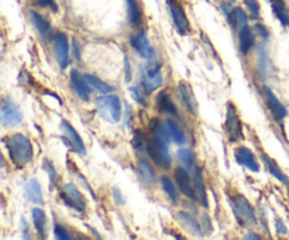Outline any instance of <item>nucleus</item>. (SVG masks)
I'll list each match as a JSON object with an SVG mask.
<instances>
[{
	"label": "nucleus",
	"mask_w": 289,
	"mask_h": 240,
	"mask_svg": "<svg viewBox=\"0 0 289 240\" xmlns=\"http://www.w3.org/2000/svg\"><path fill=\"white\" fill-rule=\"evenodd\" d=\"M272 7H285V2L283 0H270Z\"/></svg>",
	"instance_id": "obj_44"
},
{
	"label": "nucleus",
	"mask_w": 289,
	"mask_h": 240,
	"mask_svg": "<svg viewBox=\"0 0 289 240\" xmlns=\"http://www.w3.org/2000/svg\"><path fill=\"white\" fill-rule=\"evenodd\" d=\"M178 93H179V99L183 103V106L187 108L188 112H191L192 114H198V102L195 99V93H193L192 88L185 84V82H181L178 85Z\"/></svg>",
	"instance_id": "obj_16"
},
{
	"label": "nucleus",
	"mask_w": 289,
	"mask_h": 240,
	"mask_svg": "<svg viewBox=\"0 0 289 240\" xmlns=\"http://www.w3.org/2000/svg\"><path fill=\"white\" fill-rule=\"evenodd\" d=\"M178 217L183 226H187L188 230H191L192 233L198 234V236H202V229H200V225L196 222V219L191 215H188L187 212H178Z\"/></svg>",
	"instance_id": "obj_28"
},
{
	"label": "nucleus",
	"mask_w": 289,
	"mask_h": 240,
	"mask_svg": "<svg viewBox=\"0 0 289 240\" xmlns=\"http://www.w3.org/2000/svg\"><path fill=\"white\" fill-rule=\"evenodd\" d=\"M146 151H147L148 157H150L157 166L161 167V168L168 170L171 167L170 151L158 147L157 144L154 143L153 140H151V142H147V149H146Z\"/></svg>",
	"instance_id": "obj_9"
},
{
	"label": "nucleus",
	"mask_w": 289,
	"mask_h": 240,
	"mask_svg": "<svg viewBox=\"0 0 289 240\" xmlns=\"http://www.w3.org/2000/svg\"><path fill=\"white\" fill-rule=\"evenodd\" d=\"M30 22L31 24L34 26V29L38 31V34L44 38V41H48L51 40V35H52V29H51V24L50 22L47 20L44 16H41L40 13L37 12H30Z\"/></svg>",
	"instance_id": "obj_17"
},
{
	"label": "nucleus",
	"mask_w": 289,
	"mask_h": 240,
	"mask_svg": "<svg viewBox=\"0 0 289 240\" xmlns=\"http://www.w3.org/2000/svg\"><path fill=\"white\" fill-rule=\"evenodd\" d=\"M0 114H2V123L6 127H16L22 123L23 120V113L14 102L10 99H5L0 108Z\"/></svg>",
	"instance_id": "obj_6"
},
{
	"label": "nucleus",
	"mask_w": 289,
	"mask_h": 240,
	"mask_svg": "<svg viewBox=\"0 0 289 240\" xmlns=\"http://www.w3.org/2000/svg\"><path fill=\"white\" fill-rule=\"evenodd\" d=\"M55 57L59 64V67L65 69L69 64V44H68V37L64 33H57L55 35Z\"/></svg>",
	"instance_id": "obj_13"
},
{
	"label": "nucleus",
	"mask_w": 289,
	"mask_h": 240,
	"mask_svg": "<svg viewBox=\"0 0 289 240\" xmlns=\"http://www.w3.org/2000/svg\"><path fill=\"white\" fill-rule=\"evenodd\" d=\"M245 6L249 9L250 16L253 20H258L260 18V5L257 0H244Z\"/></svg>",
	"instance_id": "obj_35"
},
{
	"label": "nucleus",
	"mask_w": 289,
	"mask_h": 240,
	"mask_svg": "<svg viewBox=\"0 0 289 240\" xmlns=\"http://www.w3.org/2000/svg\"><path fill=\"white\" fill-rule=\"evenodd\" d=\"M24 194H26V198L33 202V204H44V199H43V191H41L40 184L37 179H29L26 185H24Z\"/></svg>",
	"instance_id": "obj_20"
},
{
	"label": "nucleus",
	"mask_w": 289,
	"mask_h": 240,
	"mask_svg": "<svg viewBox=\"0 0 289 240\" xmlns=\"http://www.w3.org/2000/svg\"><path fill=\"white\" fill-rule=\"evenodd\" d=\"M54 234H55L57 239H61V240L72 239V236L68 233V230L64 228V226H61V225H55V228H54Z\"/></svg>",
	"instance_id": "obj_37"
},
{
	"label": "nucleus",
	"mask_w": 289,
	"mask_h": 240,
	"mask_svg": "<svg viewBox=\"0 0 289 240\" xmlns=\"http://www.w3.org/2000/svg\"><path fill=\"white\" fill-rule=\"evenodd\" d=\"M230 205H232L233 213H234L240 226H243V228L254 226L257 222L254 209L244 196L238 195L236 198H230Z\"/></svg>",
	"instance_id": "obj_3"
},
{
	"label": "nucleus",
	"mask_w": 289,
	"mask_h": 240,
	"mask_svg": "<svg viewBox=\"0 0 289 240\" xmlns=\"http://www.w3.org/2000/svg\"><path fill=\"white\" fill-rule=\"evenodd\" d=\"M63 199L71 208H74L75 211L84 212L86 208V202L84 195L80 194V191L74 184H65L64 185V192H63Z\"/></svg>",
	"instance_id": "obj_7"
},
{
	"label": "nucleus",
	"mask_w": 289,
	"mask_h": 240,
	"mask_svg": "<svg viewBox=\"0 0 289 240\" xmlns=\"http://www.w3.org/2000/svg\"><path fill=\"white\" fill-rule=\"evenodd\" d=\"M130 92L133 97H134V101H136L138 105H141V106H147L148 105V101H147V92L144 88H140V86H131L130 88Z\"/></svg>",
	"instance_id": "obj_34"
},
{
	"label": "nucleus",
	"mask_w": 289,
	"mask_h": 240,
	"mask_svg": "<svg viewBox=\"0 0 289 240\" xmlns=\"http://www.w3.org/2000/svg\"><path fill=\"white\" fill-rule=\"evenodd\" d=\"M275 228H277V232L279 234H288V229L285 228V225H283L281 221H277V222H275Z\"/></svg>",
	"instance_id": "obj_43"
},
{
	"label": "nucleus",
	"mask_w": 289,
	"mask_h": 240,
	"mask_svg": "<svg viewBox=\"0 0 289 240\" xmlns=\"http://www.w3.org/2000/svg\"><path fill=\"white\" fill-rule=\"evenodd\" d=\"M157 109L164 112V113L172 114V116H178V110H176L175 105L171 101L170 95L167 92H159L158 97H157Z\"/></svg>",
	"instance_id": "obj_24"
},
{
	"label": "nucleus",
	"mask_w": 289,
	"mask_h": 240,
	"mask_svg": "<svg viewBox=\"0 0 289 240\" xmlns=\"http://www.w3.org/2000/svg\"><path fill=\"white\" fill-rule=\"evenodd\" d=\"M224 132H226L229 140L233 142V143L243 137V132H241V122H240V117H238V114H237V112H236L234 106H233V103H227Z\"/></svg>",
	"instance_id": "obj_5"
},
{
	"label": "nucleus",
	"mask_w": 289,
	"mask_h": 240,
	"mask_svg": "<svg viewBox=\"0 0 289 240\" xmlns=\"http://www.w3.org/2000/svg\"><path fill=\"white\" fill-rule=\"evenodd\" d=\"M6 147L10 160L17 167H24L33 158V144L24 134L16 133L9 136L6 140Z\"/></svg>",
	"instance_id": "obj_1"
},
{
	"label": "nucleus",
	"mask_w": 289,
	"mask_h": 240,
	"mask_svg": "<svg viewBox=\"0 0 289 240\" xmlns=\"http://www.w3.org/2000/svg\"><path fill=\"white\" fill-rule=\"evenodd\" d=\"M33 222H34L35 230L38 232V234H40L41 237H44V236H46L47 217L43 209H40V208H34V209H33Z\"/></svg>",
	"instance_id": "obj_29"
},
{
	"label": "nucleus",
	"mask_w": 289,
	"mask_h": 240,
	"mask_svg": "<svg viewBox=\"0 0 289 240\" xmlns=\"http://www.w3.org/2000/svg\"><path fill=\"white\" fill-rule=\"evenodd\" d=\"M138 172H140V177L142 178V181L147 184V185H153L157 183V175L155 171L153 170V167L148 164L146 160H138Z\"/></svg>",
	"instance_id": "obj_26"
},
{
	"label": "nucleus",
	"mask_w": 289,
	"mask_h": 240,
	"mask_svg": "<svg viewBox=\"0 0 289 240\" xmlns=\"http://www.w3.org/2000/svg\"><path fill=\"white\" fill-rule=\"evenodd\" d=\"M238 46H240V51L243 55H247L254 46V35H253V31L249 27V24L238 30Z\"/></svg>",
	"instance_id": "obj_21"
},
{
	"label": "nucleus",
	"mask_w": 289,
	"mask_h": 240,
	"mask_svg": "<svg viewBox=\"0 0 289 240\" xmlns=\"http://www.w3.org/2000/svg\"><path fill=\"white\" fill-rule=\"evenodd\" d=\"M37 5L40 7H50L52 12H58L57 3L54 0H37Z\"/></svg>",
	"instance_id": "obj_39"
},
{
	"label": "nucleus",
	"mask_w": 289,
	"mask_h": 240,
	"mask_svg": "<svg viewBox=\"0 0 289 240\" xmlns=\"http://www.w3.org/2000/svg\"><path fill=\"white\" fill-rule=\"evenodd\" d=\"M165 125L168 127V132H170L171 138L174 140V143L176 144H185V134L182 132V129L175 123V120H167Z\"/></svg>",
	"instance_id": "obj_30"
},
{
	"label": "nucleus",
	"mask_w": 289,
	"mask_h": 240,
	"mask_svg": "<svg viewBox=\"0 0 289 240\" xmlns=\"http://www.w3.org/2000/svg\"><path fill=\"white\" fill-rule=\"evenodd\" d=\"M131 47H133L137 51V54L141 58H144V59H151V58L155 55L154 48L151 47V44H150V41H148L147 33H146V31H140L138 34L134 35V37L131 38Z\"/></svg>",
	"instance_id": "obj_12"
},
{
	"label": "nucleus",
	"mask_w": 289,
	"mask_h": 240,
	"mask_svg": "<svg viewBox=\"0 0 289 240\" xmlns=\"http://www.w3.org/2000/svg\"><path fill=\"white\" fill-rule=\"evenodd\" d=\"M61 129H63V132L65 133V136H67V138H65V140H67V144H69L78 154L85 155V144L82 142V138H80V136L78 134V132L72 127V125L68 123L67 120H63V122H61Z\"/></svg>",
	"instance_id": "obj_10"
},
{
	"label": "nucleus",
	"mask_w": 289,
	"mask_h": 240,
	"mask_svg": "<svg viewBox=\"0 0 289 240\" xmlns=\"http://www.w3.org/2000/svg\"><path fill=\"white\" fill-rule=\"evenodd\" d=\"M71 84L74 86V91L76 92V95L82 99L88 102L91 99V89H89V85L88 82L84 78V75H80L76 69H72L71 71Z\"/></svg>",
	"instance_id": "obj_19"
},
{
	"label": "nucleus",
	"mask_w": 289,
	"mask_h": 240,
	"mask_svg": "<svg viewBox=\"0 0 289 240\" xmlns=\"http://www.w3.org/2000/svg\"><path fill=\"white\" fill-rule=\"evenodd\" d=\"M234 158L240 166L249 168L250 171L258 172L260 171V164L255 160L254 153L247 147H237L234 151Z\"/></svg>",
	"instance_id": "obj_14"
},
{
	"label": "nucleus",
	"mask_w": 289,
	"mask_h": 240,
	"mask_svg": "<svg viewBox=\"0 0 289 240\" xmlns=\"http://www.w3.org/2000/svg\"><path fill=\"white\" fill-rule=\"evenodd\" d=\"M264 93H265L268 108L271 110L274 119L277 120V122H281L282 119H285V116H286V109H285V106H283L282 103L279 102V99L275 96V93H274L268 86H264Z\"/></svg>",
	"instance_id": "obj_18"
},
{
	"label": "nucleus",
	"mask_w": 289,
	"mask_h": 240,
	"mask_svg": "<svg viewBox=\"0 0 289 240\" xmlns=\"http://www.w3.org/2000/svg\"><path fill=\"white\" fill-rule=\"evenodd\" d=\"M99 114L109 123H117L121 117V103L116 95H106L96 99Z\"/></svg>",
	"instance_id": "obj_2"
},
{
	"label": "nucleus",
	"mask_w": 289,
	"mask_h": 240,
	"mask_svg": "<svg viewBox=\"0 0 289 240\" xmlns=\"http://www.w3.org/2000/svg\"><path fill=\"white\" fill-rule=\"evenodd\" d=\"M255 30H257L258 35H260V37H262L264 40H266V38H268L270 33H268V30L265 29V26H262V24H255Z\"/></svg>",
	"instance_id": "obj_40"
},
{
	"label": "nucleus",
	"mask_w": 289,
	"mask_h": 240,
	"mask_svg": "<svg viewBox=\"0 0 289 240\" xmlns=\"http://www.w3.org/2000/svg\"><path fill=\"white\" fill-rule=\"evenodd\" d=\"M167 6L170 9L171 16H172V22L175 24L178 33L181 34H187L189 31V22H188V17L182 6L175 2V0H167Z\"/></svg>",
	"instance_id": "obj_8"
},
{
	"label": "nucleus",
	"mask_w": 289,
	"mask_h": 240,
	"mask_svg": "<svg viewBox=\"0 0 289 240\" xmlns=\"http://www.w3.org/2000/svg\"><path fill=\"white\" fill-rule=\"evenodd\" d=\"M162 85L161 64L154 63L147 68H141V86L147 93H151Z\"/></svg>",
	"instance_id": "obj_4"
},
{
	"label": "nucleus",
	"mask_w": 289,
	"mask_h": 240,
	"mask_svg": "<svg viewBox=\"0 0 289 240\" xmlns=\"http://www.w3.org/2000/svg\"><path fill=\"white\" fill-rule=\"evenodd\" d=\"M151 134H153V140L154 143L157 144L158 147L164 150H168L170 147V132H168V127L165 123H161L158 120H155L151 126Z\"/></svg>",
	"instance_id": "obj_15"
},
{
	"label": "nucleus",
	"mask_w": 289,
	"mask_h": 240,
	"mask_svg": "<svg viewBox=\"0 0 289 240\" xmlns=\"http://www.w3.org/2000/svg\"><path fill=\"white\" fill-rule=\"evenodd\" d=\"M262 160H264V164L266 166V168H268V171L271 172L272 177H275L278 179V181H281V183L286 187V188L289 189V179L288 177L283 174L281 170H279V167H278V164L275 163V161L272 160V158H270L268 155H262Z\"/></svg>",
	"instance_id": "obj_25"
},
{
	"label": "nucleus",
	"mask_w": 289,
	"mask_h": 240,
	"mask_svg": "<svg viewBox=\"0 0 289 240\" xmlns=\"http://www.w3.org/2000/svg\"><path fill=\"white\" fill-rule=\"evenodd\" d=\"M178 158H179V161H181L183 166L187 167V168H189V170H193L195 168V155H193L192 150L189 149H181L178 150Z\"/></svg>",
	"instance_id": "obj_32"
},
{
	"label": "nucleus",
	"mask_w": 289,
	"mask_h": 240,
	"mask_svg": "<svg viewBox=\"0 0 289 240\" xmlns=\"http://www.w3.org/2000/svg\"><path fill=\"white\" fill-rule=\"evenodd\" d=\"M227 20H229V23L234 30H240L244 26H247V22H249L247 14H245V12L241 7L232 9V12L227 14Z\"/></svg>",
	"instance_id": "obj_23"
},
{
	"label": "nucleus",
	"mask_w": 289,
	"mask_h": 240,
	"mask_svg": "<svg viewBox=\"0 0 289 240\" xmlns=\"http://www.w3.org/2000/svg\"><path fill=\"white\" fill-rule=\"evenodd\" d=\"M245 239H253V240H260L261 237L258 234L253 233V232H249V233L245 234Z\"/></svg>",
	"instance_id": "obj_45"
},
{
	"label": "nucleus",
	"mask_w": 289,
	"mask_h": 240,
	"mask_svg": "<svg viewBox=\"0 0 289 240\" xmlns=\"http://www.w3.org/2000/svg\"><path fill=\"white\" fill-rule=\"evenodd\" d=\"M127 2V7H129V18L133 26H140L141 23V12L140 7L137 5L136 0H126Z\"/></svg>",
	"instance_id": "obj_31"
},
{
	"label": "nucleus",
	"mask_w": 289,
	"mask_h": 240,
	"mask_svg": "<svg viewBox=\"0 0 289 240\" xmlns=\"http://www.w3.org/2000/svg\"><path fill=\"white\" fill-rule=\"evenodd\" d=\"M113 196H114V199H116V202H117L119 205H123V204H125V202H126L125 196L121 195V192H120V189H117V188L113 189Z\"/></svg>",
	"instance_id": "obj_41"
},
{
	"label": "nucleus",
	"mask_w": 289,
	"mask_h": 240,
	"mask_svg": "<svg viewBox=\"0 0 289 240\" xmlns=\"http://www.w3.org/2000/svg\"><path fill=\"white\" fill-rule=\"evenodd\" d=\"M44 168H46L47 172H48V175H50V179H51V183L52 184L55 183V179H57V171H55L54 166H52L50 161L46 160V161H44Z\"/></svg>",
	"instance_id": "obj_38"
},
{
	"label": "nucleus",
	"mask_w": 289,
	"mask_h": 240,
	"mask_svg": "<svg viewBox=\"0 0 289 240\" xmlns=\"http://www.w3.org/2000/svg\"><path fill=\"white\" fill-rule=\"evenodd\" d=\"M133 146H134V149L137 151H146V149H147V140L144 138V136L140 133V130H136V133H134Z\"/></svg>",
	"instance_id": "obj_36"
},
{
	"label": "nucleus",
	"mask_w": 289,
	"mask_h": 240,
	"mask_svg": "<svg viewBox=\"0 0 289 240\" xmlns=\"http://www.w3.org/2000/svg\"><path fill=\"white\" fill-rule=\"evenodd\" d=\"M161 184H162V188L167 192V195L170 196V199L176 204L179 201V196H178V189L175 188V185L172 184V181L168 177H162L161 178Z\"/></svg>",
	"instance_id": "obj_33"
},
{
	"label": "nucleus",
	"mask_w": 289,
	"mask_h": 240,
	"mask_svg": "<svg viewBox=\"0 0 289 240\" xmlns=\"http://www.w3.org/2000/svg\"><path fill=\"white\" fill-rule=\"evenodd\" d=\"M84 78H85V81L88 82V85L91 86L93 91L99 92V93H102V95H106V93H110V92L113 91L112 86H109L106 82H103L102 79H99V78L95 76V75L85 74L84 75Z\"/></svg>",
	"instance_id": "obj_27"
},
{
	"label": "nucleus",
	"mask_w": 289,
	"mask_h": 240,
	"mask_svg": "<svg viewBox=\"0 0 289 240\" xmlns=\"http://www.w3.org/2000/svg\"><path fill=\"white\" fill-rule=\"evenodd\" d=\"M125 69H126V81L130 82L131 81V69H130V63H129V58L125 57Z\"/></svg>",
	"instance_id": "obj_42"
},
{
	"label": "nucleus",
	"mask_w": 289,
	"mask_h": 240,
	"mask_svg": "<svg viewBox=\"0 0 289 240\" xmlns=\"http://www.w3.org/2000/svg\"><path fill=\"white\" fill-rule=\"evenodd\" d=\"M193 185H195V191H196L198 201L206 208V206H208V195H206L203 177H202V170H200L199 167H195V168H193Z\"/></svg>",
	"instance_id": "obj_22"
},
{
	"label": "nucleus",
	"mask_w": 289,
	"mask_h": 240,
	"mask_svg": "<svg viewBox=\"0 0 289 240\" xmlns=\"http://www.w3.org/2000/svg\"><path fill=\"white\" fill-rule=\"evenodd\" d=\"M175 179L176 184H178V188L181 189V192L185 196H188L189 199L196 201L198 196H196V191H195V185H192V181H191V175L188 174V171L185 168H176L175 170Z\"/></svg>",
	"instance_id": "obj_11"
}]
</instances>
